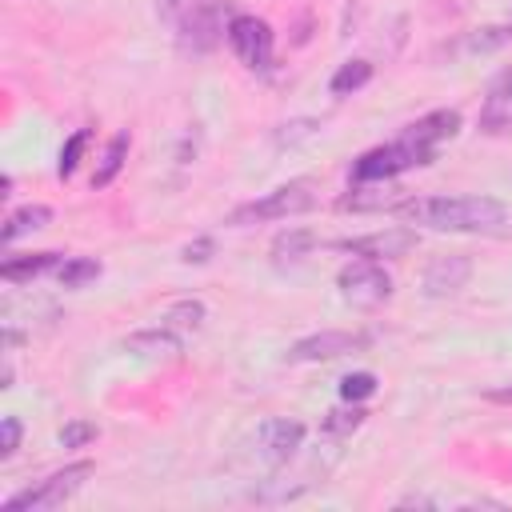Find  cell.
I'll list each match as a JSON object with an SVG mask.
<instances>
[{"label":"cell","mask_w":512,"mask_h":512,"mask_svg":"<svg viewBox=\"0 0 512 512\" xmlns=\"http://www.w3.org/2000/svg\"><path fill=\"white\" fill-rule=\"evenodd\" d=\"M492 400H500V404H512V388H500V392H488Z\"/></svg>","instance_id":"f1b7e54d"},{"label":"cell","mask_w":512,"mask_h":512,"mask_svg":"<svg viewBox=\"0 0 512 512\" xmlns=\"http://www.w3.org/2000/svg\"><path fill=\"white\" fill-rule=\"evenodd\" d=\"M256 444H260V456L268 464H288L296 456V448L304 444V424L300 420H288V416H272V420L260 424Z\"/></svg>","instance_id":"30bf717a"},{"label":"cell","mask_w":512,"mask_h":512,"mask_svg":"<svg viewBox=\"0 0 512 512\" xmlns=\"http://www.w3.org/2000/svg\"><path fill=\"white\" fill-rule=\"evenodd\" d=\"M16 448H20V420L4 416V424H0V456H12Z\"/></svg>","instance_id":"83f0119b"},{"label":"cell","mask_w":512,"mask_h":512,"mask_svg":"<svg viewBox=\"0 0 512 512\" xmlns=\"http://www.w3.org/2000/svg\"><path fill=\"white\" fill-rule=\"evenodd\" d=\"M200 320H204V304H200V300H180V304H172V308L160 316V324L172 328V332H180V336L196 332Z\"/></svg>","instance_id":"ffe728a7"},{"label":"cell","mask_w":512,"mask_h":512,"mask_svg":"<svg viewBox=\"0 0 512 512\" xmlns=\"http://www.w3.org/2000/svg\"><path fill=\"white\" fill-rule=\"evenodd\" d=\"M336 284H340V296L352 308H376V304H384L392 296V276L380 268V260H368V256L344 264Z\"/></svg>","instance_id":"5b68a950"},{"label":"cell","mask_w":512,"mask_h":512,"mask_svg":"<svg viewBox=\"0 0 512 512\" xmlns=\"http://www.w3.org/2000/svg\"><path fill=\"white\" fill-rule=\"evenodd\" d=\"M220 36H228V24H224V4L220 0H200L180 24H176V44L180 52L188 56H204L220 44Z\"/></svg>","instance_id":"8992f818"},{"label":"cell","mask_w":512,"mask_h":512,"mask_svg":"<svg viewBox=\"0 0 512 512\" xmlns=\"http://www.w3.org/2000/svg\"><path fill=\"white\" fill-rule=\"evenodd\" d=\"M312 244H316V236H312L308 228H288V232L276 236L272 260H276V264H296V260H304V256L312 252Z\"/></svg>","instance_id":"ac0fdd59"},{"label":"cell","mask_w":512,"mask_h":512,"mask_svg":"<svg viewBox=\"0 0 512 512\" xmlns=\"http://www.w3.org/2000/svg\"><path fill=\"white\" fill-rule=\"evenodd\" d=\"M124 160H128V132H116V136L108 140L104 156H100V168L92 172V188H108V184L120 176Z\"/></svg>","instance_id":"e0dca14e"},{"label":"cell","mask_w":512,"mask_h":512,"mask_svg":"<svg viewBox=\"0 0 512 512\" xmlns=\"http://www.w3.org/2000/svg\"><path fill=\"white\" fill-rule=\"evenodd\" d=\"M456 132H460V112H456V108H436V112L412 120L400 136H408V140H416V144H424V148L436 152V144H440V140H452Z\"/></svg>","instance_id":"4fadbf2b"},{"label":"cell","mask_w":512,"mask_h":512,"mask_svg":"<svg viewBox=\"0 0 512 512\" xmlns=\"http://www.w3.org/2000/svg\"><path fill=\"white\" fill-rule=\"evenodd\" d=\"M180 344H184V336L172 332V328H164V324L160 328H148V332H132L124 340V348L128 352H140V356H176Z\"/></svg>","instance_id":"9a60e30c"},{"label":"cell","mask_w":512,"mask_h":512,"mask_svg":"<svg viewBox=\"0 0 512 512\" xmlns=\"http://www.w3.org/2000/svg\"><path fill=\"white\" fill-rule=\"evenodd\" d=\"M480 128L484 132H512V68H504L480 108Z\"/></svg>","instance_id":"7c38bea8"},{"label":"cell","mask_w":512,"mask_h":512,"mask_svg":"<svg viewBox=\"0 0 512 512\" xmlns=\"http://www.w3.org/2000/svg\"><path fill=\"white\" fill-rule=\"evenodd\" d=\"M196 4H200V0H156V12H160V20H164V24H172V28H176V24H180Z\"/></svg>","instance_id":"484cf974"},{"label":"cell","mask_w":512,"mask_h":512,"mask_svg":"<svg viewBox=\"0 0 512 512\" xmlns=\"http://www.w3.org/2000/svg\"><path fill=\"white\" fill-rule=\"evenodd\" d=\"M368 336L364 332H340V328H328V332H316V336H304L288 348V364H316V360H336L344 352H356L364 348Z\"/></svg>","instance_id":"ba28073f"},{"label":"cell","mask_w":512,"mask_h":512,"mask_svg":"<svg viewBox=\"0 0 512 512\" xmlns=\"http://www.w3.org/2000/svg\"><path fill=\"white\" fill-rule=\"evenodd\" d=\"M376 392V376L372 372H348L344 380H340V396L348 400V404H360V400H368Z\"/></svg>","instance_id":"cb8c5ba5"},{"label":"cell","mask_w":512,"mask_h":512,"mask_svg":"<svg viewBox=\"0 0 512 512\" xmlns=\"http://www.w3.org/2000/svg\"><path fill=\"white\" fill-rule=\"evenodd\" d=\"M52 220V208L48 204H24V208H16L8 220H4V232H0V240L4 244H16L24 232H36V228H44Z\"/></svg>","instance_id":"2e32d148"},{"label":"cell","mask_w":512,"mask_h":512,"mask_svg":"<svg viewBox=\"0 0 512 512\" xmlns=\"http://www.w3.org/2000/svg\"><path fill=\"white\" fill-rule=\"evenodd\" d=\"M212 248H216V240H212V236H200V240H192V244H184V252H180V260H184V264H204V260L212 256Z\"/></svg>","instance_id":"4316f807"},{"label":"cell","mask_w":512,"mask_h":512,"mask_svg":"<svg viewBox=\"0 0 512 512\" xmlns=\"http://www.w3.org/2000/svg\"><path fill=\"white\" fill-rule=\"evenodd\" d=\"M312 204H316V180L300 176V180H288V184H280V188L264 192L260 200L240 204V208L228 216V224L244 228V224H264V220H288V216L308 212Z\"/></svg>","instance_id":"7a4b0ae2"},{"label":"cell","mask_w":512,"mask_h":512,"mask_svg":"<svg viewBox=\"0 0 512 512\" xmlns=\"http://www.w3.org/2000/svg\"><path fill=\"white\" fill-rule=\"evenodd\" d=\"M364 416H368V412H364L360 404H352V408H336V412L324 416V432H328V436H352V432L364 424Z\"/></svg>","instance_id":"7402d4cb"},{"label":"cell","mask_w":512,"mask_h":512,"mask_svg":"<svg viewBox=\"0 0 512 512\" xmlns=\"http://www.w3.org/2000/svg\"><path fill=\"white\" fill-rule=\"evenodd\" d=\"M88 128H80V132H72L68 140H64V148H60V164H56V172H60V180H68L72 172H76V164H80V152H84V144H88Z\"/></svg>","instance_id":"603a6c76"},{"label":"cell","mask_w":512,"mask_h":512,"mask_svg":"<svg viewBox=\"0 0 512 512\" xmlns=\"http://www.w3.org/2000/svg\"><path fill=\"white\" fill-rule=\"evenodd\" d=\"M56 276H60L64 288H84V284H92L100 276V260H92V256H68L56 268Z\"/></svg>","instance_id":"44dd1931"},{"label":"cell","mask_w":512,"mask_h":512,"mask_svg":"<svg viewBox=\"0 0 512 512\" xmlns=\"http://www.w3.org/2000/svg\"><path fill=\"white\" fill-rule=\"evenodd\" d=\"M92 472H96L92 460H76V464L60 468V472L44 476L40 484H32V488L8 496V500H4V512H44V508H60L68 496H76V492L84 488V480H88Z\"/></svg>","instance_id":"3957f363"},{"label":"cell","mask_w":512,"mask_h":512,"mask_svg":"<svg viewBox=\"0 0 512 512\" xmlns=\"http://www.w3.org/2000/svg\"><path fill=\"white\" fill-rule=\"evenodd\" d=\"M392 212L436 232H496L508 220V208L496 196H424L400 200Z\"/></svg>","instance_id":"6da1fadb"},{"label":"cell","mask_w":512,"mask_h":512,"mask_svg":"<svg viewBox=\"0 0 512 512\" xmlns=\"http://www.w3.org/2000/svg\"><path fill=\"white\" fill-rule=\"evenodd\" d=\"M60 264H64L60 252H32V256H12V260H4V264H0V276H4L8 284H24V280H36V276H44V272H52V268H60Z\"/></svg>","instance_id":"5bb4252c"},{"label":"cell","mask_w":512,"mask_h":512,"mask_svg":"<svg viewBox=\"0 0 512 512\" xmlns=\"http://www.w3.org/2000/svg\"><path fill=\"white\" fill-rule=\"evenodd\" d=\"M420 244L416 228H384V232H368L356 240H344L340 248L352 256H368V260H392V256H408Z\"/></svg>","instance_id":"9c48e42d"},{"label":"cell","mask_w":512,"mask_h":512,"mask_svg":"<svg viewBox=\"0 0 512 512\" xmlns=\"http://www.w3.org/2000/svg\"><path fill=\"white\" fill-rule=\"evenodd\" d=\"M432 156H436L432 148H424V144H416L408 136H396L392 144H380V148L364 152L356 160V168H352V180H392V176H400L408 168L428 164Z\"/></svg>","instance_id":"277c9868"},{"label":"cell","mask_w":512,"mask_h":512,"mask_svg":"<svg viewBox=\"0 0 512 512\" xmlns=\"http://www.w3.org/2000/svg\"><path fill=\"white\" fill-rule=\"evenodd\" d=\"M472 276V260L464 252H448V256H436L428 268H424V292L428 296H456Z\"/></svg>","instance_id":"8fae6325"},{"label":"cell","mask_w":512,"mask_h":512,"mask_svg":"<svg viewBox=\"0 0 512 512\" xmlns=\"http://www.w3.org/2000/svg\"><path fill=\"white\" fill-rule=\"evenodd\" d=\"M228 44H232V52L240 56L244 68H252V72H268L272 68L276 40H272V28L260 16H232L228 20Z\"/></svg>","instance_id":"52a82bcc"},{"label":"cell","mask_w":512,"mask_h":512,"mask_svg":"<svg viewBox=\"0 0 512 512\" xmlns=\"http://www.w3.org/2000/svg\"><path fill=\"white\" fill-rule=\"evenodd\" d=\"M100 436V428L92 424V420H68L64 428H60V444L64 448H84V444H92Z\"/></svg>","instance_id":"d4e9b609"},{"label":"cell","mask_w":512,"mask_h":512,"mask_svg":"<svg viewBox=\"0 0 512 512\" xmlns=\"http://www.w3.org/2000/svg\"><path fill=\"white\" fill-rule=\"evenodd\" d=\"M368 80H372V64H368V60H344V64L332 72L328 88H332V96H352V92L364 88Z\"/></svg>","instance_id":"d6986e66"}]
</instances>
